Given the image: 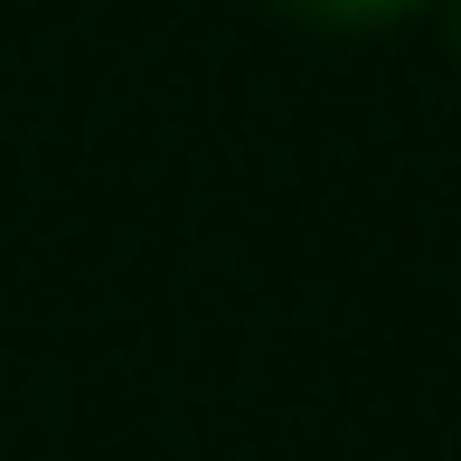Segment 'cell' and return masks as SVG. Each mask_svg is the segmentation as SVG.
<instances>
[{
  "label": "cell",
  "instance_id": "cell-2",
  "mask_svg": "<svg viewBox=\"0 0 461 461\" xmlns=\"http://www.w3.org/2000/svg\"><path fill=\"white\" fill-rule=\"evenodd\" d=\"M452 48H461V0H452Z\"/></svg>",
  "mask_w": 461,
  "mask_h": 461
},
{
  "label": "cell",
  "instance_id": "cell-1",
  "mask_svg": "<svg viewBox=\"0 0 461 461\" xmlns=\"http://www.w3.org/2000/svg\"><path fill=\"white\" fill-rule=\"evenodd\" d=\"M274 10H292V19H311V29H367V19L405 10V0H274Z\"/></svg>",
  "mask_w": 461,
  "mask_h": 461
}]
</instances>
